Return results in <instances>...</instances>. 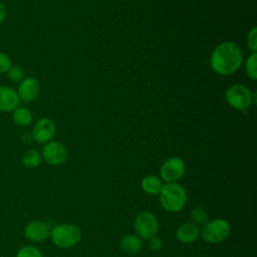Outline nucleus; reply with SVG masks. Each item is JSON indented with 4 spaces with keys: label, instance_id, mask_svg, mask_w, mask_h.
Listing matches in <instances>:
<instances>
[{
    "label": "nucleus",
    "instance_id": "21",
    "mask_svg": "<svg viewBox=\"0 0 257 257\" xmlns=\"http://www.w3.org/2000/svg\"><path fill=\"white\" fill-rule=\"evenodd\" d=\"M6 73L8 78L14 82H20L24 78V71L19 65H12Z\"/></svg>",
    "mask_w": 257,
    "mask_h": 257
},
{
    "label": "nucleus",
    "instance_id": "4",
    "mask_svg": "<svg viewBox=\"0 0 257 257\" xmlns=\"http://www.w3.org/2000/svg\"><path fill=\"white\" fill-rule=\"evenodd\" d=\"M231 232V226L224 219L209 220L200 230L203 240L210 244H219L225 241Z\"/></svg>",
    "mask_w": 257,
    "mask_h": 257
},
{
    "label": "nucleus",
    "instance_id": "2",
    "mask_svg": "<svg viewBox=\"0 0 257 257\" xmlns=\"http://www.w3.org/2000/svg\"><path fill=\"white\" fill-rule=\"evenodd\" d=\"M159 197L161 206L169 213L180 212L188 200L186 189L178 183L164 184Z\"/></svg>",
    "mask_w": 257,
    "mask_h": 257
},
{
    "label": "nucleus",
    "instance_id": "14",
    "mask_svg": "<svg viewBox=\"0 0 257 257\" xmlns=\"http://www.w3.org/2000/svg\"><path fill=\"white\" fill-rule=\"evenodd\" d=\"M144 241L137 234H125L119 242V248L122 252L134 255L143 249Z\"/></svg>",
    "mask_w": 257,
    "mask_h": 257
},
{
    "label": "nucleus",
    "instance_id": "10",
    "mask_svg": "<svg viewBox=\"0 0 257 257\" xmlns=\"http://www.w3.org/2000/svg\"><path fill=\"white\" fill-rule=\"evenodd\" d=\"M19 99L23 102H31L37 98L40 93V83L32 76L24 77L17 88Z\"/></svg>",
    "mask_w": 257,
    "mask_h": 257
},
{
    "label": "nucleus",
    "instance_id": "20",
    "mask_svg": "<svg viewBox=\"0 0 257 257\" xmlns=\"http://www.w3.org/2000/svg\"><path fill=\"white\" fill-rule=\"evenodd\" d=\"M16 257H43V255L37 247L25 246L17 252Z\"/></svg>",
    "mask_w": 257,
    "mask_h": 257
},
{
    "label": "nucleus",
    "instance_id": "11",
    "mask_svg": "<svg viewBox=\"0 0 257 257\" xmlns=\"http://www.w3.org/2000/svg\"><path fill=\"white\" fill-rule=\"evenodd\" d=\"M24 235L32 242H42L50 236V228L45 222L32 221L25 226Z\"/></svg>",
    "mask_w": 257,
    "mask_h": 257
},
{
    "label": "nucleus",
    "instance_id": "3",
    "mask_svg": "<svg viewBox=\"0 0 257 257\" xmlns=\"http://www.w3.org/2000/svg\"><path fill=\"white\" fill-rule=\"evenodd\" d=\"M53 244L62 249L75 246L81 239V230L74 224L61 223L50 229V236Z\"/></svg>",
    "mask_w": 257,
    "mask_h": 257
},
{
    "label": "nucleus",
    "instance_id": "7",
    "mask_svg": "<svg viewBox=\"0 0 257 257\" xmlns=\"http://www.w3.org/2000/svg\"><path fill=\"white\" fill-rule=\"evenodd\" d=\"M186 166L179 157H172L166 160L160 169L161 180L166 183H178L185 174Z\"/></svg>",
    "mask_w": 257,
    "mask_h": 257
},
{
    "label": "nucleus",
    "instance_id": "18",
    "mask_svg": "<svg viewBox=\"0 0 257 257\" xmlns=\"http://www.w3.org/2000/svg\"><path fill=\"white\" fill-rule=\"evenodd\" d=\"M190 217H191V222L194 223L195 225L199 226V227L205 225L210 220L208 212L205 209L201 208V207L194 208L191 211Z\"/></svg>",
    "mask_w": 257,
    "mask_h": 257
},
{
    "label": "nucleus",
    "instance_id": "16",
    "mask_svg": "<svg viewBox=\"0 0 257 257\" xmlns=\"http://www.w3.org/2000/svg\"><path fill=\"white\" fill-rule=\"evenodd\" d=\"M12 118L18 126H27L32 122L33 115L28 108L24 106H17L12 111Z\"/></svg>",
    "mask_w": 257,
    "mask_h": 257
},
{
    "label": "nucleus",
    "instance_id": "1",
    "mask_svg": "<svg viewBox=\"0 0 257 257\" xmlns=\"http://www.w3.org/2000/svg\"><path fill=\"white\" fill-rule=\"evenodd\" d=\"M243 62V54L239 46L231 41L219 43L210 57L211 68L218 74L229 75L236 72Z\"/></svg>",
    "mask_w": 257,
    "mask_h": 257
},
{
    "label": "nucleus",
    "instance_id": "23",
    "mask_svg": "<svg viewBox=\"0 0 257 257\" xmlns=\"http://www.w3.org/2000/svg\"><path fill=\"white\" fill-rule=\"evenodd\" d=\"M12 66L11 58L8 54L0 52V73H6Z\"/></svg>",
    "mask_w": 257,
    "mask_h": 257
},
{
    "label": "nucleus",
    "instance_id": "5",
    "mask_svg": "<svg viewBox=\"0 0 257 257\" xmlns=\"http://www.w3.org/2000/svg\"><path fill=\"white\" fill-rule=\"evenodd\" d=\"M229 105L238 110H246L253 103V92L246 85L236 83L229 86L225 92Z\"/></svg>",
    "mask_w": 257,
    "mask_h": 257
},
{
    "label": "nucleus",
    "instance_id": "22",
    "mask_svg": "<svg viewBox=\"0 0 257 257\" xmlns=\"http://www.w3.org/2000/svg\"><path fill=\"white\" fill-rule=\"evenodd\" d=\"M247 46L252 52L257 51V28H256V26L252 27V29L247 34Z\"/></svg>",
    "mask_w": 257,
    "mask_h": 257
},
{
    "label": "nucleus",
    "instance_id": "6",
    "mask_svg": "<svg viewBox=\"0 0 257 257\" xmlns=\"http://www.w3.org/2000/svg\"><path fill=\"white\" fill-rule=\"evenodd\" d=\"M134 230L140 238L149 240L156 236L159 231L158 218L150 211L141 212L134 220Z\"/></svg>",
    "mask_w": 257,
    "mask_h": 257
},
{
    "label": "nucleus",
    "instance_id": "13",
    "mask_svg": "<svg viewBox=\"0 0 257 257\" xmlns=\"http://www.w3.org/2000/svg\"><path fill=\"white\" fill-rule=\"evenodd\" d=\"M200 227L192 222L182 223L176 231L177 239L184 244L195 242L200 237Z\"/></svg>",
    "mask_w": 257,
    "mask_h": 257
},
{
    "label": "nucleus",
    "instance_id": "15",
    "mask_svg": "<svg viewBox=\"0 0 257 257\" xmlns=\"http://www.w3.org/2000/svg\"><path fill=\"white\" fill-rule=\"evenodd\" d=\"M163 186L164 184L161 178L155 175H148L144 177L141 181V188L148 195H159L160 192L162 191Z\"/></svg>",
    "mask_w": 257,
    "mask_h": 257
},
{
    "label": "nucleus",
    "instance_id": "12",
    "mask_svg": "<svg viewBox=\"0 0 257 257\" xmlns=\"http://www.w3.org/2000/svg\"><path fill=\"white\" fill-rule=\"evenodd\" d=\"M17 91L10 86H0V111L10 112L19 106Z\"/></svg>",
    "mask_w": 257,
    "mask_h": 257
},
{
    "label": "nucleus",
    "instance_id": "25",
    "mask_svg": "<svg viewBox=\"0 0 257 257\" xmlns=\"http://www.w3.org/2000/svg\"><path fill=\"white\" fill-rule=\"evenodd\" d=\"M6 15H7L6 7H5V5L0 1V24H2V23L5 21Z\"/></svg>",
    "mask_w": 257,
    "mask_h": 257
},
{
    "label": "nucleus",
    "instance_id": "17",
    "mask_svg": "<svg viewBox=\"0 0 257 257\" xmlns=\"http://www.w3.org/2000/svg\"><path fill=\"white\" fill-rule=\"evenodd\" d=\"M41 154L36 150H29L27 151L22 157V164L28 168L33 169L36 168L41 162Z\"/></svg>",
    "mask_w": 257,
    "mask_h": 257
},
{
    "label": "nucleus",
    "instance_id": "9",
    "mask_svg": "<svg viewBox=\"0 0 257 257\" xmlns=\"http://www.w3.org/2000/svg\"><path fill=\"white\" fill-rule=\"evenodd\" d=\"M56 133V125L54 121L48 117L38 119L33 125L31 137L38 144H46L52 141Z\"/></svg>",
    "mask_w": 257,
    "mask_h": 257
},
{
    "label": "nucleus",
    "instance_id": "8",
    "mask_svg": "<svg viewBox=\"0 0 257 257\" xmlns=\"http://www.w3.org/2000/svg\"><path fill=\"white\" fill-rule=\"evenodd\" d=\"M41 157L47 164L51 166H59L66 161L67 150L60 142L50 141L44 144Z\"/></svg>",
    "mask_w": 257,
    "mask_h": 257
},
{
    "label": "nucleus",
    "instance_id": "24",
    "mask_svg": "<svg viewBox=\"0 0 257 257\" xmlns=\"http://www.w3.org/2000/svg\"><path fill=\"white\" fill-rule=\"evenodd\" d=\"M148 241H149V247L153 251H159L163 248V240L157 235L150 238Z\"/></svg>",
    "mask_w": 257,
    "mask_h": 257
},
{
    "label": "nucleus",
    "instance_id": "19",
    "mask_svg": "<svg viewBox=\"0 0 257 257\" xmlns=\"http://www.w3.org/2000/svg\"><path fill=\"white\" fill-rule=\"evenodd\" d=\"M245 71L249 78L257 79V53L252 52L245 62Z\"/></svg>",
    "mask_w": 257,
    "mask_h": 257
}]
</instances>
